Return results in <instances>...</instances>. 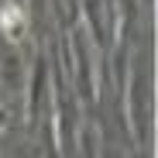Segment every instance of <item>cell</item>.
<instances>
[{"label":"cell","instance_id":"obj_1","mask_svg":"<svg viewBox=\"0 0 158 158\" xmlns=\"http://www.w3.org/2000/svg\"><path fill=\"white\" fill-rule=\"evenodd\" d=\"M0 28H4V35L10 41H17L24 35V10L17 4H4V10H0Z\"/></svg>","mask_w":158,"mask_h":158}]
</instances>
